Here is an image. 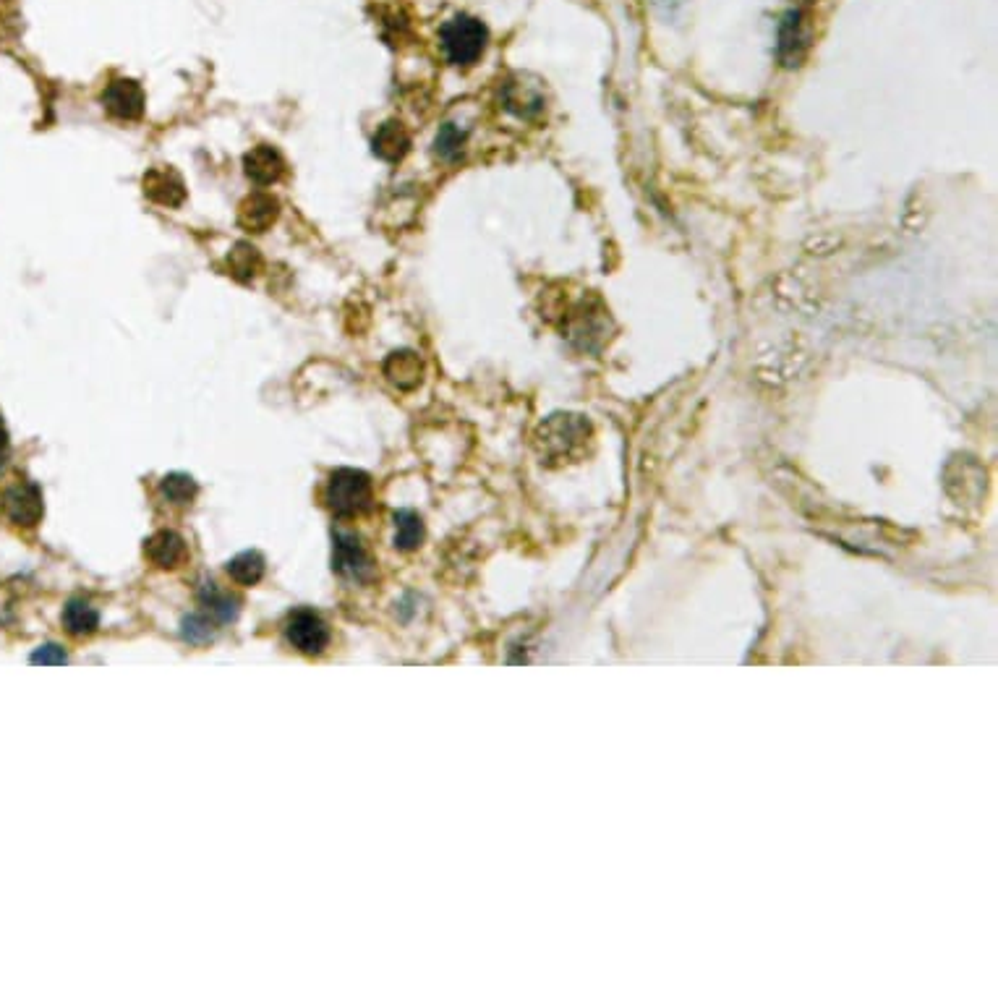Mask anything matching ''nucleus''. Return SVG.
<instances>
[{
    "mask_svg": "<svg viewBox=\"0 0 998 998\" xmlns=\"http://www.w3.org/2000/svg\"><path fill=\"white\" fill-rule=\"evenodd\" d=\"M144 102V89L134 79H113L102 92V105L118 121H139Z\"/></svg>",
    "mask_w": 998,
    "mask_h": 998,
    "instance_id": "6",
    "label": "nucleus"
},
{
    "mask_svg": "<svg viewBox=\"0 0 998 998\" xmlns=\"http://www.w3.org/2000/svg\"><path fill=\"white\" fill-rule=\"evenodd\" d=\"M505 108L513 110L518 118H536L544 110V97L533 84H523V81H510L505 87Z\"/></svg>",
    "mask_w": 998,
    "mask_h": 998,
    "instance_id": "16",
    "label": "nucleus"
},
{
    "mask_svg": "<svg viewBox=\"0 0 998 998\" xmlns=\"http://www.w3.org/2000/svg\"><path fill=\"white\" fill-rule=\"evenodd\" d=\"M280 215V202L272 194H251L238 207V225L249 233H264L275 225Z\"/></svg>",
    "mask_w": 998,
    "mask_h": 998,
    "instance_id": "10",
    "label": "nucleus"
},
{
    "mask_svg": "<svg viewBox=\"0 0 998 998\" xmlns=\"http://www.w3.org/2000/svg\"><path fill=\"white\" fill-rule=\"evenodd\" d=\"M264 567H267V562H264L262 554L249 549V552L236 554L225 570H228L230 580H236L238 586H257L259 580L264 578Z\"/></svg>",
    "mask_w": 998,
    "mask_h": 998,
    "instance_id": "20",
    "label": "nucleus"
},
{
    "mask_svg": "<svg viewBox=\"0 0 998 998\" xmlns=\"http://www.w3.org/2000/svg\"><path fill=\"white\" fill-rule=\"evenodd\" d=\"M6 513L16 526L32 528L40 523L45 505H42L40 486L32 481H19L6 492Z\"/></svg>",
    "mask_w": 998,
    "mask_h": 998,
    "instance_id": "7",
    "label": "nucleus"
},
{
    "mask_svg": "<svg viewBox=\"0 0 998 998\" xmlns=\"http://www.w3.org/2000/svg\"><path fill=\"white\" fill-rule=\"evenodd\" d=\"M382 369H385L387 382L403 392L416 390L421 385V379H424V361L419 358V353L413 351L390 353Z\"/></svg>",
    "mask_w": 998,
    "mask_h": 998,
    "instance_id": "12",
    "label": "nucleus"
},
{
    "mask_svg": "<svg viewBox=\"0 0 998 998\" xmlns=\"http://www.w3.org/2000/svg\"><path fill=\"white\" fill-rule=\"evenodd\" d=\"M243 170L257 186H272L285 176V160L270 144H259L243 157Z\"/></svg>",
    "mask_w": 998,
    "mask_h": 998,
    "instance_id": "9",
    "label": "nucleus"
},
{
    "mask_svg": "<svg viewBox=\"0 0 998 998\" xmlns=\"http://www.w3.org/2000/svg\"><path fill=\"white\" fill-rule=\"evenodd\" d=\"M228 272L238 283H249L262 272V254L251 243H236V249L228 254Z\"/></svg>",
    "mask_w": 998,
    "mask_h": 998,
    "instance_id": "19",
    "label": "nucleus"
},
{
    "mask_svg": "<svg viewBox=\"0 0 998 998\" xmlns=\"http://www.w3.org/2000/svg\"><path fill=\"white\" fill-rule=\"evenodd\" d=\"M466 139L468 134L460 129V126H455V123H445V126L439 129L437 139H434V155L445 162H458L460 155H463V147H466Z\"/></svg>",
    "mask_w": 998,
    "mask_h": 998,
    "instance_id": "22",
    "label": "nucleus"
},
{
    "mask_svg": "<svg viewBox=\"0 0 998 998\" xmlns=\"http://www.w3.org/2000/svg\"><path fill=\"white\" fill-rule=\"evenodd\" d=\"M199 494V486L191 479L189 473H168L165 479L160 481V497L168 502V505L176 507H186L191 505Z\"/></svg>",
    "mask_w": 998,
    "mask_h": 998,
    "instance_id": "21",
    "label": "nucleus"
},
{
    "mask_svg": "<svg viewBox=\"0 0 998 998\" xmlns=\"http://www.w3.org/2000/svg\"><path fill=\"white\" fill-rule=\"evenodd\" d=\"M181 638L189 646H204L215 638V628H212V617L204 612H191L181 620Z\"/></svg>",
    "mask_w": 998,
    "mask_h": 998,
    "instance_id": "23",
    "label": "nucleus"
},
{
    "mask_svg": "<svg viewBox=\"0 0 998 998\" xmlns=\"http://www.w3.org/2000/svg\"><path fill=\"white\" fill-rule=\"evenodd\" d=\"M144 196L149 202L160 204V207H181L186 202V186L183 178L178 176L173 168H149L142 178Z\"/></svg>",
    "mask_w": 998,
    "mask_h": 998,
    "instance_id": "8",
    "label": "nucleus"
},
{
    "mask_svg": "<svg viewBox=\"0 0 998 998\" xmlns=\"http://www.w3.org/2000/svg\"><path fill=\"white\" fill-rule=\"evenodd\" d=\"M392 526H395V547L400 552H413L421 547L424 541V520L413 510H398L392 515Z\"/></svg>",
    "mask_w": 998,
    "mask_h": 998,
    "instance_id": "18",
    "label": "nucleus"
},
{
    "mask_svg": "<svg viewBox=\"0 0 998 998\" xmlns=\"http://www.w3.org/2000/svg\"><path fill=\"white\" fill-rule=\"evenodd\" d=\"M591 437H594V432H591L588 419H583L578 413H554L539 424V429L533 434V447L539 452L541 463L565 466V463H575L586 455Z\"/></svg>",
    "mask_w": 998,
    "mask_h": 998,
    "instance_id": "1",
    "label": "nucleus"
},
{
    "mask_svg": "<svg viewBox=\"0 0 998 998\" xmlns=\"http://www.w3.org/2000/svg\"><path fill=\"white\" fill-rule=\"evenodd\" d=\"M8 447H11V442H8L6 424L0 421V466H3V463H6V460H8Z\"/></svg>",
    "mask_w": 998,
    "mask_h": 998,
    "instance_id": "25",
    "label": "nucleus"
},
{
    "mask_svg": "<svg viewBox=\"0 0 998 998\" xmlns=\"http://www.w3.org/2000/svg\"><path fill=\"white\" fill-rule=\"evenodd\" d=\"M285 641L296 648L298 654L319 656L330 646V628L327 622L311 609H296L285 620Z\"/></svg>",
    "mask_w": 998,
    "mask_h": 998,
    "instance_id": "4",
    "label": "nucleus"
},
{
    "mask_svg": "<svg viewBox=\"0 0 998 998\" xmlns=\"http://www.w3.org/2000/svg\"><path fill=\"white\" fill-rule=\"evenodd\" d=\"M63 628L74 638H89L100 628V612L87 599H71L61 614Z\"/></svg>",
    "mask_w": 998,
    "mask_h": 998,
    "instance_id": "15",
    "label": "nucleus"
},
{
    "mask_svg": "<svg viewBox=\"0 0 998 998\" xmlns=\"http://www.w3.org/2000/svg\"><path fill=\"white\" fill-rule=\"evenodd\" d=\"M371 149H374V155L379 160L400 162L408 155V149H411V134H408V129L400 121H387L374 134Z\"/></svg>",
    "mask_w": 998,
    "mask_h": 998,
    "instance_id": "14",
    "label": "nucleus"
},
{
    "mask_svg": "<svg viewBox=\"0 0 998 998\" xmlns=\"http://www.w3.org/2000/svg\"><path fill=\"white\" fill-rule=\"evenodd\" d=\"M144 554L160 570H173L186 560V541L176 531H157L144 544Z\"/></svg>",
    "mask_w": 998,
    "mask_h": 998,
    "instance_id": "13",
    "label": "nucleus"
},
{
    "mask_svg": "<svg viewBox=\"0 0 998 998\" xmlns=\"http://www.w3.org/2000/svg\"><path fill=\"white\" fill-rule=\"evenodd\" d=\"M439 37H442V50H445L447 61L460 68L473 66L479 61L486 50V42H489V32H486L484 24L466 14L452 16L442 27Z\"/></svg>",
    "mask_w": 998,
    "mask_h": 998,
    "instance_id": "3",
    "label": "nucleus"
},
{
    "mask_svg": "<svg viewBox=\"0 0 998 998\" xmlns=\"http://www.w3.org/2000/svg\"><path fill=\"white\" fill-rule=\"evenodd\" d=\"M199 601H202V607H207L212 620L220 622V625L233 622L238 617V612H241V601L236 596H230L228 591H220L217 583H212V580L199 588Z\"/></svg>",
    "mask_w": 998,
    "mask_h": 998,
    "instance_id": "17",
    "label": "nucleus"
},
{
    "mask_svg": "<svg viewBox=\"0 0 998 998\" xmlns=\"http://www.w3.org/2000/svg\"><path fill=\"white\" fill-rule=\"evenodd\" d=\"M68 661V654L63 651L61 646H55V643H45V646H40L37 651L32 654V664H66Z\"/></svg>",
    "mask_w": 998,
    "mask_h": 998,
    "instance_id": "24",
    "label": "nucleus"
},
{
    "mask_svg": "<svg viewBox=\"0 0 998 998\" xmlns=\"http://www.w3.org/2000/svg\"><path fill=\"white\" fill-rule=\"evenodd\" d=\"M374 499L371 479L356 468H338L324 486V505L338 518H356L366 513Z\"/></svg>",
    "mask_w": 998,
    "mask_h": 998,
    "instance_id": "2",
    "label": "nucleus"
},
{
    "mask_svg": "<svg viewBox=\"0 0 998 998\" xmlns=\"http://www.w3.org/2000/svg\"><path fill=\"white\" fill-rule=\"evenodd\" d=\"M335 544H332V570L345 580L364 583L374 573L371 557L366 552L361 536L353 531H335Z\"/></svg>",
    "mask_w": 998,
    "mask_h": 998,
    "instance_id": "5",
    "label": "nucleus"
},
{
    "mask_svg": "<svg viewBox=\"0 0 998 998\" xmlns=\"http://www.w3.org/2000/svg\"><path fill=\"white\" fill-rule=\"evenodd\" d=\"M805 50H808V29H805L803 11H787L782 27H779V55H782L784 66H797L803 61Z\"/></svg>",
    "mask_w": 998,
    "mask_h": 998,
    "instance_id": "11",
    "label": "nucleus"
}]
</instances>
